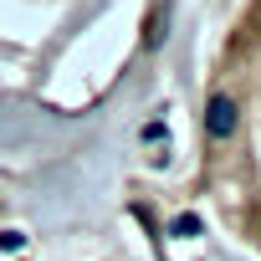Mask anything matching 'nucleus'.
I'll return each mask as SVG.
<instances>
[{
  "label": "nucleus",
  "instance_id": "1",
  "mask_svg": "<svg viewBox=\"0 0 261 261\" xmlns=\"http://www.w3.org/2000/svg\"><path fill=\"white\" fill-rule=\"evenodd\" d=\"M230 128H236V108L225 97H215L210 102V134H230Z\"/></svg>",
  "mask_w": 261,
  "mask_h": 261
}]
</instances>
